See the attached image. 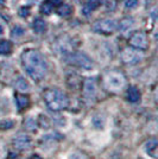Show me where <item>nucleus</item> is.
<instances>
[{"mask_svg": "<svg viewBox=\"0 0 158 159\" xmlns=\"http://www.w3.org/2000/svg\"><path fill=\"white\" fill-rule=\"evenodd\" d=\"M21 64L27 75L35 81H40L48 73V64L44 56L37 50H26L21 55Z\"/></svg>", "mask_w": 158, "mask_h": 159, "instance_id": "obj_1", "label": "nucleus"}, {"mask_svg": "<svg viewBox=\"0 0 158 159\" xmlns=\"http://www.w3.org/2000/svg\"><path fill=\"white\" fill-rule=\"evenodd\" d=\"M43 99L46 107L53 113H58L69 106V99L58 88H49L43 93Z\"/></svg>", "mask_w": 158, "mask_h": 159, "instance_id": "obj_2", "label": "nucleus"}, {"mask_svg": "<svg viewBox=\"0 0 158 159\" xmlns=\"http://www.w3.org/2000/svg\"><path fill=\"white\" fill-rule=\"evenodd\" d=\"M102 84H104L106 90H108L111 93H119L125 88L126 79L120 71L112 70V71H108L104 75Z\"/></svg>", "mask_w": 158, "mask_h": 159, "instance_id": "obj_3", "label": "nucleus"}, {"mask_svg": "<svg viewBox=\"0 0 158 159\" xmlns=\"http://www.w3.org/2000/svg\"><path fill=\"white\" fill-rule=\"evenodd\" d=\"M66 62L70 66H77L81 69H86V70H89L94 66L93 61L87 56L86 53L80 52V51L69 52L68 55H66Z\"/></svg>", "mask_w": 158, "mask_h": 159, "instance_id": "obj_4", "label": "nucleus"}, {"mask_svg": "<svg viewBox=\"0 0 158 159\" xmlns=\"http://www.w3.org/2000/svg\"><path fill=\"white\" fill-rule=\"evenodd\" d=\"M82 95L83 100L87 105H93L96 100L98 95V87H96V81L95 79H86L83 81V87H82Z\"/></svg>", "mask_w": 158, "mask_h": 159, "instance_id": "obj_5", "label": "nucleus"}, {"mask_svg": "<svg viewBox=\"0 0 158 159\" xmlns=\"http://www.w3.org/2000/svg\"><path fill=\"white\" fill-rule=\"evenodd\" d=\"M143 58H144V53L142 52V50L134 48H126L121 52V61L128 66L137 64L140 61H143Z\"/></svg>", "mask_w": 158, "mask_h": 159, "instance_id": "obj_6", "label": "nucleus"}, {"mask_svg": "<svg viewBox=\"0 0 158 159\" xmlns=\"http://www.w3.org/2000/svg\"><path fill=\"white\" fill-rule=\"evenodd\" d=\"M118 29V23L114 19H102L98 20L94 25H93V30L95 32L104 33V34H111L115 30Z\"/></svg>", "mask_w": 158, "mask_h": 159, "instance_id": "obj_7", "label": "nucleus"}, {"mask_svg": "<svg viewBox=\"0 0 158 159\" xmlns=\"http://www.w3.org/2000/svg\"><path fill=\"white\" fill-rule=\"evenodd\" d=\"M128 43L132 48L138 49V50H146L149 47V42H147V37L144 32L142 31H137L132 34L128 39Z\"/></svg>", "mask_w": 158, "mask_h": 159, "instance_id": "obj_8", "label": "nucleus"}, {"mask_svg": "<svg viewBox=\"0 0 158 159\" xmlns=\"http://www.w3.org/2000/svg\"><path fill=\"white\" fill-rule=\"evenodd\" d=\"M12 145L16 150L18 151H27L29 148H31L32 141L31 138L25 134V133H18L12 140Z\"/></svg>", "mask_w": 158, "mask_h": 159, "instance_id": "obj_9", "label": "nucleus"}, {"mask_svg": "<svg viewBox=\"0 0 158 159\" xmlns=\"http://www.w3.org/2000/svg\"><path fill=\"white\" fill-rule=\"evenodd\" d=\"M157 146H158V143H157V139H155V138H152V139L147 140L146 143H145L144 145V148L146 153L149 154V156H151L152 158L157 159Z\"/></svg>", "mask_w": 158, "mask_h": 159, "instance_id": "obj_10", "label": "nucleus"}, {"mask_svg": "<svg viewBox=\"0 0 158 159\" xmlns=\"http://www.w3.org/2000/svg\"><path fill=\"white\" fill-rule=\"evenodd\" d=\"M126 95H127V100L132 103H136L140 100V92H139L138 88L134 86H130L127 88Z\"/></svg>", "mask_w": 158, "mask_h": 159, "instance_id": "obj_11", "label": "nucleus"}, {"mask_svg": "<svg viewBox=\"0 0 158 159\" xmlns=\"http://www.w3.org/2000/svg\"><path fill=\"white\" fill-rule=\"evenodd\" d=\"M16 103H17L18 109L23 111V109H25L30 105V99L27 98L26 95H24V94H17L16 95Z\"/></svg>", "mask_w": 158, "mask_h": 159, "instance_id": "obj_12", "label": "nucleus"}, {"mask_svg": "<svg viewBox=\"0 0 158 159\" xmlns=\"http://www.w3.org/2000/svg\"><path fill=\"white\" fill-rule=\"evenodd\" d=\"M92 124H93V126L95 127L96 129H104V127H105V125H106L105 115H104V114H101V113L95 114V115H94V118L92 119Z\"/></svg>", "mask_w": 158, "mask_h": 159, "instance_id": "obj_13", "label": "nucleus"}, {"mask_svg": "<svg viewBox=\"0 0 158 159\" xmlns=\"http://www.w3.org/2000/svg\"><path fill=\"white\" fill-rule=\"evenodd\" d=\"M14 87H16L17 90L23 92V93L30 90V84H29V82H27L24 77H21V76H19L18 79L14 81Z\"/></svg>", "mask_w": 158, "mask_h": 159, "instance_id": "obj_14", "label": "nucleus"}, {"mask_svg": "<svg viewBox=\"0 0 158 159\" xmlns=\"http://www.w3.org/2000/svg\"><path fill=\"white\" fill-rule=\"evenodd\" d=\"M133 26H134V20L132 19V18H125V19H123L120 21V24H119V30L123 33H125V32H127V31H130Z\"/></svg>", "mask_w": 158, "mask_h": 159, "instance_id": "obj_15", "label": "nucleus"}, {"mask_svg": "<svg viewBox=\"0 0 158 159\" xmlns=\"http://www.w3.org/2000/svg\"><path fill=\"white\" fill-rule=\"evenodd\" d=\"M32 27H33V31H35V32L42 33V32H44V31H45L46 24H45V21H44V20L37 18V19L33 21Z\"/></svg>", "mask_w": 158, "mask_h": 159, "instance_id": "obj_16", "label": "nucleus"}, {"mask_svg": "<svg viewBox=\"0 0 158 159\" xmlns=\"http://www.w3.org/2000/svg\"><path fill=\"white\" fill-rule=\"evenodd\" d=\"M37 120L35 119V118H32V116H29V118H26L25 119V121H24V127L26 128L27 131H35L36 128H37Z\"/></svg>", "mask_w": 158, "mask_h": 159, "instance_id": "obj_17", "label": "nucleus"}, {"mask_svg": "<svg viewBox=\"0 0 158 159\" xmlns=\"http://www.w3.org/2000/svg\"><path fill=\"white\" fill-rule=\"evenodd\" d=\"M12 50V44L8 40H0V55H7Z\"/></svg>", "mask_w": 158, "mask_h": 159, "instance_id": "obj_18", "label": "nucleus"}, {"mask_svg": "<svg viewBox=\"0 0 158 159\" xmlns=\"http://www.w3.org/2000/svg\"><path fill=\"white\" fill-rule=\"evenodd\" d=\"M99 5H100L99 0H88V1H87V4H86V6H85V8H83V13L88 14L91 11L95 10Z\"/></svg>", "mask_w": 158, "mask_h": 159, "instance_id": "obj_19", "label": "nucleus"}, {"mask_svg": "<svg viewBox=\"0 0 158 159\" xmlns=\"http://www.w3.org/2000/svg\"><path fill=\"white\" fill-rule=\"evenodd\" d=\"M37 125L40 127H42V128H48L49 127V125H50V122H49V118L48 116H45V115H40V118H38V120H37Z\"/></svg>", "mask_w": 158, "mask_h": 159, "instance_id": "obj_20", "label": "nucleus"}, {"mask_svg": "<svg viewBox=\"0 0 158 159\" xmlns=\"http://www.w3.org/2000/svg\"><path fill=\"white\" fill-rule=\"evenodd\" d=\"M72 12V8L69 5H63V6L59 7L58 10V14L59 16H62V17H68V16H70Z\"/></svg>", "mask_w": 158, "mask_h": 159, "instance_id": "obj_21", "label": "nucleus"}, {"mask_svg": "<svg viewBox=\"0 0 158 159\" xmlns=\"http://www.w3.org/2000/svg\"><path fill=\"white\" fill-rule=\"evenodd\" d=\"M14 126V121L11 119H5L0 122V129H10Z\"/></svg>", "mask_w": 158, "mask_h": 159, "instance_id": "obj_22", "label": "nucleus"}, {"mask_svg": "<svg viewBox=\"0 0 158 159\" xmlns=\"http://www.w3.org/2000/svg\"><path fill=\"white\" fill-rule=\"evenodd\" d=\"M24 29L21 26H14L13 29H12V31H11V36L13 37V38H19V37H21L23 34H24Z\"/></svg>", "mask_w": 158, "mask_h": 159, "instance_id": "obj_23", "label": "nucleus"}, {"mask_svg": "<svg viewBox=\"0 0 158 159\" xmlns=\"http://www.w3.org/2000/svg\"><path fill=\"white\" fill-rule=\"evenodd\" d=\"M40 11H42V13H44V14H50L51 11H53V5H51L50 2H44V4L40 6Z\"/></svg>", "mask_w": 158, "mask_h": 159, "instance_id": "obj_24", "label": "nucleus"}, {"mask_svg": "<svg viewBox=\"0 0 158 159\" xmlns=\"http://www.w3.org/2000/svg\"><path fill=\"white\" fill-rule=\"evenodd\" d=\"M68 159H89V158L87 157L85 153L76 151V152H72V154L68 157Z\"/></svg>", "mask_w": 158, "mask_h": 159, "instance_id": "obj_25", "label": "nucleus"}, {"mask_svg": "<svg viewBox=\"0 0 158 159\" xmlns=\"http://www.w3.org/2000/svg\"><path fill=\"white\" fill-rule=\"evenodd\" d=\"M7 154V148L6 145L4 144L2 140H0V159H5Z\"/></svg>", "mask_w": 158, "mask_h": 159, "instance_id": "obj_26", "label": "nucleus"}, {"mask_svg": "<svg viewBox=\"0 0 158 159\" xmlns=\"http://www.w3.org/2000/svg\"><path fill=\"white\" fill-rule=\"evenodd\" d=\"M138 5V0H126L125 6L127 8H133V7H137Z\"/></svg>", "mask_w": 158, "mask_h": 159, "instance_id": "obj_27", "label": "nucleus"}, {"mask_svg": "<svg viewBox=\"0 0 158 159\" xmlns=\"http://www.w3.org/2000/svg\"><path fill=\"white\" fill-rule=\"evenodd\" d=\"M29 14H30V10L27 7H21L19 10V16L21 17H27Z\"/></svg>", "mask_w": 158, "mask_h": 159, "instance_id": "obj_28", "label": "nucleus"}, {"mask_svg": "<svg viewBox=\"0 0 158 159\" xmlns=\"http://www.w3.org/2000/svg\"><path fill=\"white\" fill-rule=\"evenodd\" d=\"M49 2H50L53 6H59V5L62 4V0H50Z\"/></svg>", "mask_w": 158, "mask_h": 159, "instance_id": "obj_29", "label": "nucleus"}, {"mask_svg": "<svg viewBox=\"0 0 158 159\" xmlns=\"http://www.w3.org/2000/svg\"><path fill=\"white\" fill-rule=\"evenodd\" d=\"M29 159H43V158L40 157V154H32V156H31V157H30Z\"/></svg>", "mask_w": 158, "mask_h": 159, "instance_id": "obj_30", "label": "nucleus"}, {"mask_svg": "<svg viewBox=\"0 0 158 159\" xmlns=\"http://www.w3.org/2000/svg\"><path fill=\"white\" fill-rule=\"evenodd\" d=\"M2 32V26H1V25H0V33Z\"/></svg>", "mask_w": 158, "mask_h": 159, "instance_id": "obj_31", "label": "nucleus"}, {"mask_svg": "<svg viewBox=\"0 0 158 159\" xmlns=\"http://www.w3.org/2000/svg\"><path fill=\"white\" fill-rule=\"evenodd\" d=\"M4 1H5V0H0V4H4Z\"/></svg>", "mask_w": 158, "mask_h": 159, "instance_id": "obj_32", "label": "nucleus"}]
</instances>
